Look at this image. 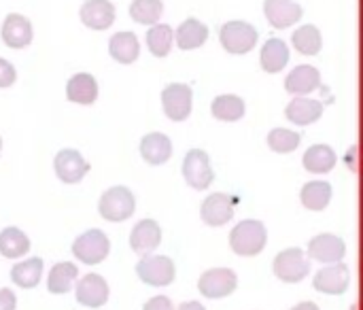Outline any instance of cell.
I'll list each match as a JSON object with an SVG mask.
<instances>
[{"label": "cell", "mask_w": 363, "mask_h": 310, "mask_svg": "<svg viewBox=\"0 0 363 310\" xmlns=\"http://www.w3.org/2000/svg\"><path fill=\"white\" fill-rule=\"evenodd\" d=\"M162 106L170 121H185L194 109V89L185 83H170L162 92Z\"/></svg>", "instance_id": "cell-7"}, {"label": "cell", "mask_w": 363, "mask_h": 310, "mask_svg": "<svg viewBox=\"0 0 363 310\" xmlns=\"http://www.w3.org/2000/svg\"><path fill=\"white\" fill-rule=\"evenodd\" d=\"M136 275L145 285L151 287H168L174 277H177V268L174 262L170 258L164 255H145L138 264H136Z\"/></svg>", "instance_id": "cell-6"}, {"label": "cell", "mask_w": 363, "mask_h": 310, "mask_svg": "<svg viewBox=\"0 0 363 310\" xmlns=\"http://www.w3.org/2000/svg\"><path fill=\"white\" fill-rule=\"evenodd\" d=\"M98 211L100 215L111 221V223H119V221H125L134 215L136 211V200H134V194L123 187V185H117V187H111L102 194L100 198V204H98Z\"/></svg>", "instance_id": "cell-3"}, {"label": "cell", "mask_w": 363, "mask_h": 310, "mask_svg": "<svg viewBox=\"0 0 363 310\" xmlns=\"http://www.w3.org/2000/svg\"><path fill=\"white\" fill-rule=\"evenodd\" d=\"M108 251H111V243L102 230H89L81 234L72 245V255L87 266L102 264L108 258Z\"/></svg>", "instance_id": "cell-5"}, {"label": "cell", "mask_w": 363, "mask_h": 310, "mask_svg": "<svg viewBox=\"0 0 363 310\" xmlns=\"http://www.w3.org/2000/svg\"><path fill=\"white\" fill-rule=\"evenodd\" d=\"M174 45V30L168 23H155L147 32V47L155 57H166Z\"/></svg>", "instance_id": "cell-32"}, {"label": "cell", "mask_w": 363, "mask_h": 310, "mask_svg": "<svg viewBox=\"0 0 363 310\" xmlns=\"http://www.w3.org/2000/svg\"><path fill=\"white\" fill-rule=\"evenodd\" d=\"M272 270L283 283H300L311 275V258L302 249H285L274 258Z\"/></svg>", "instance_id": "cell-4"}, {"label": "cell", "mask_w": 363, "mask_h": 310, "mask_svg": "<svg viewBox=\"0 0 363 310\" xmlns=\"http://www.w3.org/2000/svg\"><path fill=\"white\" fill-rule=\"evenodd\" d=\"M351 283V272L349 266L338 262V264H328L323 270L317 272L313 285L319 294H328V296H342L349 289Z\"/></svg>", "instance_id": "cell-10"}, {"label": "cell", "mask_w": 363, "mask_h": 310, "mask_svg": "<svg viewBox=\"0 0 363 310\" xmlns=\"http://www.w3.org/2000/svg\"><path fill=\"white\" fill-rule=\"evenodd\" d=\"M289 47L283 38H268L262 47V53H259V64H262V70H266L268 74H274V72H281L287 64H289Z\"/></svg>", "instance_id": "cell-23"}, {"label": "cell", "mask_w": 363, "mask_h": 310, "mask_svg": "<svg viewBox=\"0 0 363 310\" xmlns=\"http://www.w3.org/2000/svg\"><path fill=\"white\" fill-rule=\"evenodd\" d=\"M264 13L272 28L285 30V28H291L294 23H298L302 19L304 11L296 0H266Z\"/></svg>", "instance_id": "cell-16"}, {"label": "cell", "mask_w": 363, "mask_h": 310, "mask_svg": "<svg viewBox=\"0 0 363 310\" xmlns=\"http://www.w3.org/2000/svg\"><path fill=\"white\" fill-rule=\"evenodd\" d=\"M30 251V238L19 228H4L0 232V255L6 260L23 258Z\"/></svg>", "instance_id": "cell-29"}, {"label": "cell", "mask_w": 363, "mask_h": 310, "mask_svg": "<svg viewBox=\"0 0 363 310\" xmlns=\"http://www.w3.org/2000/svg\"><path fill=\"white\" fill-rule=\"evenodd\" d=\"M0 36H2V43L11 49H23L32 43V23L28 17L19 15V13H9L2 21V28H0Z\"/></svg>", "instance_id": "cell-12"}, {"label": "cell", "mask_w": 363, "mask_h": 310, "mask_svg": "<svg viewBox=\"0 0 363 310\" xmlns=\"http://www.w3.org/2000/svg\"><path fill=\"white\" fill-rule=\"evenodd\" d=\"M291 310H319V306H317L315 302H302V304L294 306Z\"/></svg>", "instance_id": "cell-40"}, {"label": "cell", "mask_w": 363, "mask_h": 310, "mask_svg": "<svg viewBox=\"0 0 363 310\" xmlns=\"http://www.w3.org/2000/svg\"><path fill=\"white\" fill-rule=\"evenodd\" d=\"M257 36L259 34H257L255 26H251V23H247L242 19L228 21L219 30V43L232 55H245V53H249L257 45Z\"/></svg>", "instance_id": "cell-2"}, {"label": "cell", "mask_w": 363, "mask_h": 310, "mask_svg": "<svg viewBox=\"0 0 363 310\" xmlns=\"http://www.w3.org/2000/svg\"><path fill=\"white\" fill-rule=\"evenodd\" d=\"M162 13H164L162 0H132V4H130V17L140 26L160 23Z\"/></svg>", "instance_id": "cell-34"}, {"label": "cell", "mask_w": 363, "mask_h": 310, "mask_svg": "<svg viewBox=\"0 0 363 310\" xmlns=\"http://www.w3.org/2000/svg\"><path fill=\"white\" fill-rule=\"evenodd\" d=\"M15 79H17V70H15V66H13L9 60L0 57V89L11 87V85L15 83Z\"/></svg>", "instance_id": "cell-36"}, {"label": "cell", "mask_w": 363, "mask_h": 310, "mask_svg": "<svg viewBox=\"0 0 363 310\" xmlns=\"http://www.w3.org/2000/svg\"><path fill=\"white\" fill-rule=\"evenodd\" d=\"M53 170L62 183L72 185L83 181V177L89 172V164L83 160V155L77 149H62L53 160Z\"/></svg>", "instance_id": "cell-11"}, {"label": "cell", "mask_w": 363, "mask_h": 310, "mask_svg": "<svg viewBox=\"0 0 363 310\" xmlns=\"http://www.w3.org/2000/svg\"><path fill=\"white\" fill-rule=\"evenodd\" d=\"M355 153H357V147H353V149H351V153H349V160H351V170H353V172L357 170V166H355Z\"/></svg>", "instance_id": "cell-41"}, {"label": "cell", "mask_w": 363, "mask_h": 310, "mask_svg": "<svg viewBox=\"0 0 363 310\" xmlns=\"http://www.w3.org/2000/svg\"><path fill=\"white\" fill-rule=\"evenodd\" d=\"M17 300L11 289H0V310H15Z\"/></svg>", "instance_id": "cell-38"}, {"label": "cell", "mask_w": 363, "mask_h": 310, "mask_svg": "<svg viewBox=\"0 0 363 310\" xmlns=\"http://www.w3.org/2000/svg\"><path fill=\"white\" fill-rule=\"evenodd\" d=\"M300 200L308 211H323L332 200V185L325 181H311L302 187Z\"/></svg>", "instance_id": "cell-31"}, {"label": "cell", "mask_w": 363, "mask_h": 310, "mask_svg": "<svg viewBox=\"0 0 363 310\" xmlns=\"http://www.w3.org/2000/svg\"><path fill=\"white\" fill-rule=\"evenodd\" d=\"M140 155L151 166H162L172 155V143L162 132H151L140 140Z\"/></svg>", "instance_id": "cell-22"}, {"label": "cell", "mask_w": 363, "mask_h": 310, "mask_svg": "<svg viewBox=\"0 0 363 310\" xmlns=\"http://www.w3.org/2000/svg\"><path fill=\"white\" fill-rule=\"evenodd\" d=\"M183 177L189 187H194L198 192L208 189L211 183L215 181V172H213L208 153L202 149H191L183 160Z\"/></svg>", "instance_id": "cell-8"}, {"label": "cell", "mask_w": 363, "mask_h": 310, "mask_svg": "<svg viewBox=\"0 0 363 310\" xmlns=\"http://www.w3.org/2000/svg\"><path fill=\"white\" fill-rule=\"evenodd\" d=\"M174 40H177V47L183 49V51L198 49V47H202V45L208 40V26L202 23V21L196 19V17H189V19H185V21L177 28Z\"/></svg>", "instance_id": "cell-25"}, {"label": "cell", "mask_w": 363, "mask_h": 310, "mask_svg": "<svg viewBox=\"0 0 363 310\" xmlns=\"http://www.w3.org/2000/svg\"><path fill=\"white\" fill-rule=\"evenodd\" d=\"M108 53L119 64H134L140 55V43L138 36L130 30L117 32L108 40Z\"/></svg>", "instance_id": "cell-24"}, {"label": "cell", "mask_w": 363, "mask_h": 310, "mask_svg": "<svg viewBox=\"0 0 363 310\" xmlns=\"http://www.w3.org/2000/svg\"><path fill=\"white\" fill-rule=\"evenodd\" d=\"M77 277H79V270L74 264H70V262L55 264L47 277V287L51 294H68L72 289V283Z\"/></svg>", "instance_id": "cell-33"}, {"label": "cell", "mask_w": 363, "mask_h": 310, "mask_svg": "<svg viewBox=\"0 0 363 310\" xmlns=\"http://www.w3.org/2000/svg\"><path fill=\"white\" fill-rule=\"evenodd\" d=\"M66 98L68 102L89 106L98 100V81L89 72H77L66 83Z\"/></svg>", "instance_id": "cell-21"}, {"label": "cell", "mask_w": 363, "mask_h": 310, "mask_svg": "<svg viewBox=\"0 0 363 310\" xmlns=\"http://www.w3.org/2000/svg\"><path fill=\"white\" fill-rule=\"evenodd\" d=\"M321 115H323V104L315 98H308V96H294V100L285 109V117L291 123L302 126V128L319 121Z\"/></svg>", "instance_id": "cell-20"}, {"label": "cell", "mask_w": 363, "mask_h": 310, "mask_svg": "<svg viewBox=\"0 0 363 310\" xmlns=\"http://www.w3.org/2000/svg\"><path fill=\"white\" fill-rule=\"evenodd\" d=\"M108 283L100 275H85L77 283V302L87 309H100L108 302Z\"/></svg>", "instance_id": "cell-15"}, {"label": "cell", "mask_w": 363, "mask_h": 310, "mask_svg": "<svg viewBox=\"0 0 363 310\" xmlns=\"http://www.w3.org/2000/svg\"><path fill=\"white\" fill-rule=\"evenodd\" d=\"M143 310H174V304H172V300L166 298V296H155V298H151V300L145 304V309Z\"/></svg>", "instance_id": "cell-37"}, {"label": "cell", "mask_w": 363, "mask_h": 310, "mask_svg": "<svg viewBox=\"0 0 363 310\" xmlns=\"http://www.w3.org/2000/svg\"><path fill=\"white\" fill-rule=\"evenodd\" d=\"M319 87H321V72L311 64H300L285 77V89L291 96H308Z\"/></svg>", "instance_id": "cell-18"}, {"label": "cell", "mask_w": 363, "mask_h": 310, "mask_svg": "<svg viewBox=\"0 0 363 310\" xmlns=\"http://www.w3.org/2000/svg\"><path fill=\"white\" fill-rule=\"evenodd\" d=\"M336 162H338V155L330 145H313L306 149L302 157L304 168L315 175H328L330 170H334Z\"/></svg>", "instance_id": "cell-26"}, {"label": "cell", "mask_w": 363, "mask_h": 310, "mask_svg": "<svg viewBox=\"0 0 363 310\" xmlns=\"http://www.w3.org/2000/svg\"><path fill=\"white\" fill-rule=\"evenodd\" d=\"M43 277V260L40 258H30L26 262H19L11 270V281L21 287V289H32L40 283Z\"/></svg>", "instance_id": "cell-28"}, {"label": "cell", "mask_w": 363, "mask_h": 310, "mask_svg": "<svg viewBox=\"0 0 363 310\" xmlns=\"http://www.w3.org/2000/svg\"><path fill=\"white\" fill-rule=\"evenodd\" d=\"M291 45L296 47L298 53L302 55H317L323 47V36L321 30L313 23L300 26L294 34H291Z\"/></svg>", "instance_id": "cell-30"}, {"label": "cell", "mask_w": 363, "mask_h": 310, "mask_svg": "<svg viewBox=\"0 0 363 310\" xmlns=\"http://www.w3.org/2000/svg\"><path fill=\"white\" fill-rule=\"evenodd\" d=\"M300 143H302V136L287 128H274L268 134V147L274 153H291L300 147Z\"/></svg>", "instance_id": "cell-35"}, {"label": "cell", "mask_w": 363, "mask_h": 310, "mask_svg": "<svg viewBox=\"0 0 363 310\" xmlns=\"http://www.w3.org/2000/svg\"><path fill=\"white\" fill-rule=\"evenodd\" d=\"M236 285H238V277L230 268H213V270H206L200 277V281H198L200 294L204 298H211V300L228 298L230 294L236 292Z\"/></svg>", "instance_id": "cell-9"}, {"label": "cell", "mask_w": 363, "mask_h": 310, "mask_svg": "<svg viewBox=\"0 0 363 310\" xmlns=\"http://www.w3.org/2000/svg\"><path fill=\"white\" fill-rule=\"evenodd\" d=\"M0 151H2V138H0Z\"/></svg>", "instance_id": "cell-42"}, {"label": "cell", "mask_w": 363, "mask_h": 310, "mask_svg": "<svg viewBox=\"0 0 363 310\" xmlns=\"http://www.w3.org/2000/svg\"><path fill=\"white\" fill-rule=\"evenodd\" d=\"M79 17L91 30H108L115 23V4L111 0H85L79 9Z\"/></svg>", "instance_id": "cell-14"}, {"label": "cell", "mask_w": 363, "mask_h": 310, "mask_svg": "<svg viewBox=\"0 0 363 310\" xmlns=\"http://www.w3.org/2000/svg\"><path fill=\"white\" fill-rule=\"evenodd\" d=\"M200 217L211 228H221L234 217V200L225 194H211L200 209Z\"/></svg>", "instance_id": "cell-17"}, {"label": "cell", "mask_w": 363, "mask_h": 310, "mask_svg": "<svg viewBox=\"0 0 363 310\" xmlns=\"http://www.w3.org/2000/svg\"><path fill=\"white\" fill-rule=\"evenodd\" d=\"M347 255V245L336 234H319L308 243V258L321 264H338Z\"/></svg>", "instance_id": "cell-13"}, {"label": "cell", "mask_w": 363, "mask_h": 310, "mask_svg": "<svg viewBox=\"0 0 363 310\" xmlns=\"http://www.w3.org/2000/svg\"><path fill=\"white\" fill-rule=\"evenodd\" d=\"M211 111H213V117L219 119V121H240L247 113V104L240 96H234V94H221L213 100L211 104Z\"/></svg>", "instance_id": "cell-27"}, {"label": "cell", "mask_w": 363, "mask_h": 310, "mask_svg": "<svg viewBox=\"0 0 363 310\" xmlns=\"http://www.w3.org/2000/svg\"><path fill=\"white\" fill-rule=\"evenodd\" d=\"M266 243H268L266 226L255 219H247V221L238 223L230 234V247L240 258L259 255L266 249Z\"/></svg>", "instance_id": "cell-1"}, {"label": "cell", "mask_w": 363, "mask_h": 310, "mask_svg": "<svg viewBox=\"0 0 363 310\" xmlns=\"http://www.w3.org/2000/svg\"><path fill=\"white\" fill-rule=\"evenodd\" d=\"M162 243V230L160 223H155L153 219H143L134 226L132 234H130V247L134 253L138 255H151Z\"/></svg>", "instance_id": "cell-19"}, {"label": "cell", "mask_w": 363, "mask_h": 310, "mask_svg": "<svg viewBox=\"0 0 363 310\" xmlns=\"http://www.w3.org/2000/svg\"><path fill=\"white\" fill-rule=\"evenodd\" d=\"M179 310H206L200 302H185V304H181Z\"/></svg>", "instance_id": "cell-39"}]
</instances>
